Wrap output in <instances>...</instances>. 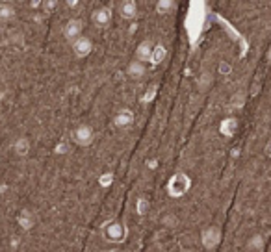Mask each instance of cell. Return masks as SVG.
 Returning a JSON list of instances; mask_svg holds the SVG:
<instances>
[{
    "label": "cell",
    "mask_w": 271,
    "mask_h": 252,
    "mask_svg": "<svg viewBox=\"0 0 271 252\" xmlns=\"http://www.w3.org/2000/svg\"><path fill=\"white\" fill-rule=\"evenodd\" d=\"M238 130V121L236 119H225L221 122V133L226 135V137H232Z\"/></svg>",
    "instance_id": "14"
},
{
    "label": "cell",
    "mask_w": 271,
    "mask_h": 252,
    "mask_svg": "<svg viewBox=\"0 0 271 252\" xmlns=\"http://www.w3.org/2000/svg\"><path fill=\"white\" fill-rule=\"evenodd\" d=\"M15 19V8L10 2H0V22H10Z\"/></svg>",
    "instance_id": "12"
},
{
    "label": "cell",
    "mask_w": 271,
    "mask_h": 252,
    "mask_svg": "<svg viewBox=\"0 0 271 252\" xmlns=\"http://www.w3.org/2000/svg\"><path fill=\"white\" fill-rule=\"evenodd\" d=\"M91 21H93L95 26H99V28L110 26V22H112V11H110V8H106V6L97 8V10L91 13Z\"/></svg>",
    "instance_id": "5"
},
{
    "label": "cell",
    "mask_w": 271,
    "mask_h": 252,
    "mask_svg": "<svg viewBox=\"0 0 271 252\" xmlns=\"http://www.w3.org/2000/svg\"><path fill=\"white\" fill-rule=\"evenodd\" d=\"M4 97H6V93H4V91H0V102H2V99H4Z\"/></svg>",
    "instance_id": "23"
},
{
    "label": "cell",
    "mask_w": 271,
    "mask_h": 252,
    "mask_svg": "<svg viewBox=\"0 0 271 252\" xmlns=\"http://www.w3.org/2000/svg\"><path fill=\"white\" fill-rule=\"evenodd\" d=\"M110 252H115V251H110Z\"/></svg>",
    "instance_id": "27"
},
{
    "label": "cell",
    "mask_w": 271,
    "mask_h": 252,
    "mask_svg": "<svg viewBox=\"0 0 271 252\" xmlns=\"http://www.w3.org/2000/svg\"><path fill=\"white\" fill-rule=\"evenodd\" d=\"M82 30H84V22L80 21V19H71L63 26V37L73 43V41H76L82 35Z\"/></svg>",
    "instance_id": "3"
},
{
    "label": "cell",
    "mask_w": 271,
    "mask_h": 252,
    "mask_svg": "<svg viewBox=\"0 0 271 252\" xmlns=\"http://www.w3.org/2000/svg\"><path fill=\"white\" fill-rule=\"evenodd\" d=\"M164 56H166V50H164L162 46H154V50H152V59H151V61L160 63V61L164 59Z\"/></svg>",
    "instance_id": "17"
},
{
    "label": "cell",
    "mask_w": 271,
    "mask_h": 252,
    "mask_svg": "<svg viewBox=\"0 0 271 252\" xmlns=\"http://www.w3.org/2000/svg\"><path fill=\"white\" fill-rule=\"evenodd\" d=\"M102 237L110 243H121L126 237V228L119 221H110L108 224L102 226Z\"/></svg>",
    "instance_id": "1"
},
{
    "label": "cell",
    "mask_w": 271,
    "mask_h": 252,
    "mask_svg": "<svg viewBox=\"0 0 271 252\" xmlns=\"http://www.w3.org/2000/svg\"><path fill=\"white\" fill-rule=\"evenodd\" d=\"M126 73H128V76L132 78V80H141V78L147 74V67L143 61H139V59H134V61H130L128 67H126Z\"/></svg>",
    "instance_id": "10"
},
{
    "label": "cell",
    "mask_w": 271,
    "mask_h": 252,
    "mask_svg": "<svg viewBox=\"0 0 271 252\" xmlns=\"http://www.w3.org/2000/svg\"><path fill=\"white\" fill-rule=\"evenodd\" d=\"M251 2H256V0H251Z\"/></svg>",
    "instance_id": "26"
},
{
    "label": "cell",
    "mask_w": 271,
    "mask_h": 252,
    "mask_svg": "<svg viewBox=\"0 0 271 252\" xmlns=\"http://www.w3.org/2000/svg\"><path fill=\"white\" fill-rule=\"evenodd\" d=\"M268 61L271 63V48H270V52H268Z\"/></svg>",
    "instance_id": "24"
},
{
    "label": "cell",
    "mask_w": 271,
    "mask_h": 252,
    "mask_svg": "<svg viewBox=\"0 0 271 252\" xmlns=\"http://www.w3.org/2000/svg\"><path fill=\"white\" fill-rule=\"evenodd\" d=\"M219 239H221V232L217 226H210L203 232V245L206 249H214L219 245Z\"/></svg>",
    "instance_id": "8"
},
{
    "label": "cell",
    "mask_w": 271,
    "mask_h": 252,
    "mask_svg": "<svg viewBox=\"0 0 271 252\" xmlns=\"http://www.w3.org/2000/svg\"><path fill=\"white\" fill-rule=\"evenodd\" d=\"M71 137H73V141L76 143L78 147H90L93 139H95V132H93L90 124H80V126H76L73 130Z\"/></svg>",
    "instance_id": "2"
},
{
    "label": "cell",
    "mask_w": 271,
    "mask_h": 252,
    "mask_svg": "<svg viewBox=\"0 0 271 252\" xmlns=\"http://www.w3.org/2000/svg\"><path fill=\"white\" fill-rule=\"evenodd\" d=\"M188 186H190V182H188V178L184 175H177L173 180H171V184H169V191H171V195H182L186 189H188Z\"/></svg>",
    "instance_id": "11"
},
{
    "label": "cell",
    "mask_w": 271,
    "mask_h": 252,
    "mask_svg": "<svg viewBox=\"0 0 271 252\" xmlns=\"http://www.w3.org/2000/svg\"><path fill=\"white\" fill-rule=\"evenodd\" d=\"M93 50V41L86 35H80L76 41H73V52L76 58H88Z\"/></svg>",
    "instance_id": "4"
},
{
    "label": "cell",
    "mask_w": 271,
    "mask_h": 252,
    "mask_svg": "<svg viewBox=\"0 0 271 252\" xmlns=\"http://www.w3.org/2000/svg\"><path fill=\"white\" fill-rule=\"evenodd\" d=\"M119 13H121V17L124 21H134L137 17V2L136 0H121Z\"/></svg>",
    "instance_id": "7"
},
{
    "label": "cell",
    "mask_w": 271,
    "mask_h": 252,
    "mask_svg": "<svg viewBox=\"0 0 271 252\" xmlns=\"http://www.w3.org/2000/svg\"><path fill=\"white\" fill-rule=\"evenodd\" d=\"M65 150H67V147H65V143H61V145L58 147V150H56V152H65Z\"/></svg>",
    "instance_id": "21"
},
{
    "label": "cell",
    "mask_w": 271,
    "mask_h": 252,
    "mask_svg": "<svg viewBox=\"0 0 271 252\" xmlns=\"http://www.w3.org/2000/svg\"><path fill=\"white\" fill-rule=\"evenodd\" d=\"M30 6H32V8H37V6H39V0H34V2H30Z\"/></svg>",
    "instance_id": "22"
},
{
    "label": "cell",
    "mask_w": 271,
    "mask_h": 252,
    "mask_svg": "<svg viewBox=\"0 0 271 252\" xmlns=\"http://www.w3.org/2000/svg\"><path fill=\"white\" fill-rule=\"evenodd\" d=\"M13 150L17 156H28L30 152V139L28 137H19L17 141L13 143Z\"/></svg>",
    "instance_id": "13"
},
{
    "label": "cell",
    "mask_w": 271,
    "mask_h": 252,
    "mask_svg": "<svg viewBox=\"0 0 271 252\" xmlns=\"http://www.w3.org/2000/svg\"><path fill=\"white\" fill-rule=\"evenodd\" d=\"M58 6V0H43V10L46 13H50V11H54Z\"/></svg>",
    "instance_id": "18"
},
{
    "label": "cell",
    "mask_w": 271,
    "mask_h": 252,
    "mask_svg": "<svg viewBox=\"0 0 271 252\" xmlns=\"http://www.w3.org/2000/svg\"><path fill=\"white\" fill-rule=\"evenodd\" d=\"M67 6L69 8H76L78 6V0H67Z\"/></svg>",
    "instance_id": "20"
},
{
    "label": "cell",
    "mask_w": 271,
    "mask_h": 252,
    "mask_svg": "<svg viewBox=\"0 0 271 252\" xmlns=\"http://www.w3.org/2000/svg\"><path fill=\"white\" fill-rule=\"evenodd\" d=\"M113 124H115V128H119V130H124V128L132 126V124H134V113L124 108V110H121L115 117H113Z\"/></svg>",
    "instance_id": "9"
},
{
    "label": "cell",
    "mask_w": 271,
    "mask_h": 252,
    "mask_svg": "<svg viewBox=\"0 0 271 252\" xmlns=\"http://www.w3.org/2000/svg\"><path fill=\"white\" fill-rule=\"evenodd\" d=\"M152 50H154V44L151 39H143L141 43L136 46V59L139 61H151L152 59Z\"/></svg>",
    "instance_id": "6"
},
{
    "label": "cell",
    "mask_w": 271,
    "mask_h": 252,
    "mask_svg": "<svg viewBox=\"0 0 271 252\" xmlns=\"http://www.w3.org/2000/svg\"><path fill=\"white\" fill-rule=\"evenodd\" d=\"M173 6H175V0H158V6H156V10L158 13H169L173 10Z\"/></svg>",
    "instance_id": "15"
},
{
    "label": "cell",
    "mask_w": 271,
    "mask_h": 252,
    "mask_svg": "<svg viewBox=\"0 0 271 252\" xmlns=\"http://www.w3.org/2000/svg\"><path fill=\"white\" fill-rule=\"evenodd\" d=\"M262 245H264V239H262V236H253L251 239H249V247L253 249V251H260L262 249Z\"/></svg>",
    "instance_id": "16"
},
{
    "label": "cell",
    "mask_w": 271,
    "mask_h": 252,
    "mask_svg": "<svg viewBox=\"0 0 271 252\" xmlns=\"http://www.w3.org/2000/svg\"><path fill=\"white\" fill-rule=\"evenodd\" d=\"M266 156H270V158H271V139L266 143Z\"/></svg>",
    "instance_id": "19"
},
{
    "label": "cell",
    "mask_w": 271,
    "mask_h": 252,
    "mask_svg": "<svg viewBox=\"0 0 271 252\" xmlns=\"http://www.w3.org/2000/svg\"><path fill=\"white\" fill-rule=\"evenodd\" d=\"M2 2H12V0H2Z\"/></svg>",
    "instance_id": "25"
}]
</instances>
